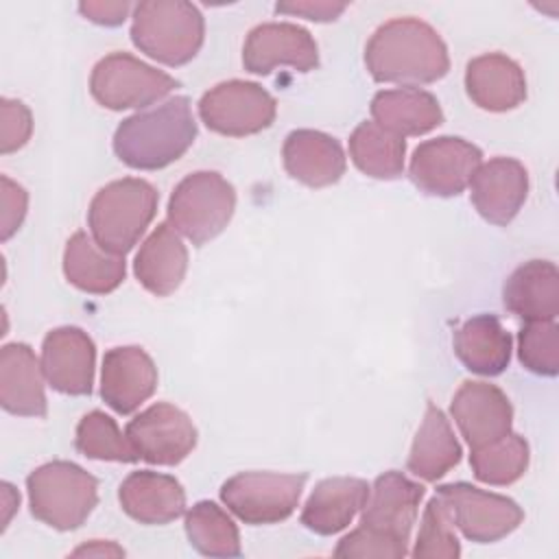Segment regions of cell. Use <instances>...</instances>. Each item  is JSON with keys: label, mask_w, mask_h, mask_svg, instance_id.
<instances>
[{"label": "cell", "mask_w": 559, "mask_h": 559, "mask_svg": "<svg viewBox=\"0 0 559 559\" xmlns=\"http://www.w3.org/2000/svg\"><path fill=\"white\" fill-rule=\"evenodd\" d=\"M365 66L378 83L415 87L445 76L450 57L445 41L428 22L395 17L378 26L369 37Z\"/></svg>", "instance_id": "obj_1"}, {"label": "cell", "mask_w": 559, "mask_h": 559, "mask_svg": "<svg viewBox=\"0 0 559 559\" xmlns=\"http://www.w3.org/2000/svg\"><path fill=\"white\" fill-rule=\"evenodd\" d=\"M197 122L188 96L124 118L114 133V153L138 170H159L177 162L194 142Z\"/></svg>", "instance_id": "obj_2"}, {"label": "cell", "mask_w": 559, "mask_h": 559, "mask_svg": "<svg viewBox=\"0 0 559 559\" xmlns=\"http://www.w3.org/2000/svg\"><path fill=\"white\" fill-rule=\"evenodd\" d=\"M157 201V190L138 177H124L103 186L87 210L92 238L107 253H129L155 218Z\"/></svg>", "instance_id": "obj_3"}, {"label": "cell", "mask_w": 559, "mask_h": 559, "mask_svg": "<svg viewBox=\"0 0 559 559\" xmlns=\"http://www.w3.org/2000/svg\"><path fill=\"white\" fill-rule=\"evenodd\" d=\"M205 39L201 11L186 0H144L133 9V46L164 66H183Z\"/></svg>", "instance_id": "obj_4"}, {"label": "cell", "mask_w": 559, "mask_h": 559, "mask_svg": "<svg viewBox=\"0 0 559 559\" xmlns=\"http://www.w3.org/2000/svg\"><path fill=\"white\" fill-rule=\"evenodd\" d=\"M35 520L57 531L79 528L98 502V480L72 461H50L26 478Z\"/></svg>", "instance_id": "obj_5"}, {"label": "cell", "mask_w": 559, "mask_h": 559, "mask_svg": "<svg viewBox=\"0 0 559 559\" xmlns=\"http://www.w3.org/2000/svg\"><path fill=\"white\" fill-rule=\"evenodd\" d=\"M234 210V186L214 170H199L175 186L168 201V223L201 247L227 227Z\"/></svg>", "instance_id": "obj_6"}, {"label": "cell", "mask_w": 559, "mask_h": 559, "mask_svg": "<svg viewBox=\"0 0 559 559\" xmlns=\"http://www.w3.org/2000/svg\"><path fill=\"white\" fill-rule=\"evenodd\" d=\"M179 83L129 52L103 57L90 76L94 100L111 111L142 109L166 98Z\"/></svg>", "instance_id": "obj_7"}, {"label": "cell", "mask_w": 559, "mask_h": 559, "mask_svg": "<svg viewBox=\"0 0 559 559\" xmlns=\"http://www.w3.org/2000/svg\"><path fill=\"white\" fill-rule=\"evenodd\" d=\"M306 480V474L240 472L223 483L221 500L245 524H275L293 515Z\"/></svg>", "instance_id": "obj_8"}, {"label": "cell", "mask_w": 559, "mask_h": 559, "mask_svg": "<svg viewBox=\"0 0 559 559\" xmlns=\"http://www.w3.org/2000/svg\"><path fill=\"white\" fill-rule=\"evenodd\" d=\"M275 98L253 81H223L199 100L203 124L221 135L245 138L269 129L275 120Z\"/></svg>", "instance_id": "obj_9"}, {"label": "cell", "mask_w": 559, "mask_h": 559, "mask_svg": "<svg viewBox=\"0 0 559 559\" xmlns=\"http://www.w3.org/2000/svg\"><path fill=\"white\" fill-rule=\"evenodd\" d=\"M437 496L445 502L452 524L476 544L498 542L513 533L524 520V511L515 500L478 489L469 483L439 485Z\"/></svg>", "instance_id": "obj_10"}, {"label": "cell", "mask_w": 559, "mask_h": 559, "mask_svg": "<svg viewBox=\"0 0 559 559\" xmlns=\"http://www.w3.org/2000/svg\"><path fill=\"white\" fill-rule=\"evenodd\" d=\"M483 162V151L454 135H441L421 142L411 157L408 177L426 194L456 197L461 194L476 168Z\"/></svg>", "instance_id": "obj_11"}, {"label": "cell", "mask_w": 559, "mask_h": 559, "mask_svg": "<svg viewBox=\"0 0 559 559\" xmlns=\"http://www.w3.org/2000/svg\"><path fill=\"white\" fill-rule=\"evenodd\" d=\"M138 456L151 465H177L197 445V428L181 408L157 402L135 415L124 430Z\"/></svg>", "instance_id": "obj_12"}, {"label": "cell", "mask_w": 559, "mask_h": 559, "mask_svg": "<svg viewBox=\"0 0 559 559\" xmlns=\"http://www.w3.org/2000/svg\"><path fill=\"white\" fill-rule=\"evenodd\" d=\"M424 493L426 487L406 478L402 472L389 469L380 474L373 480V487H369L360 526L408 548L411 531Z\"/></svg>", "instance_id": "obj_13"}, {"label": "cell", "mask_w": 559, "mask_h": 559, "mask_svg": "<svg viewBox=\"0 0 559 559\" xmlns=\"http://www.w3.org/2000/svg\"><path fill=\"white\" fill-rule=\"evenodd\" d=\"M242 66L251 74H269L277 66L310 72L319 66L314 37L290 22H266L249 31L242 46Z\"/></svg>", "instance_id": "obj_14"}, {"label": "cell", "mask_w": 559, "mask_h": 559, "mask_svg": "<svg viewBox=\"0 0 559 559\" xmlns=\"http://www.w3.org/2000/svg\"><path fill=\"white\" fill-rule=\"evenodd\" d=\"M450 413L469 450L489 445L511 432L513 406L504 391L483 380H465L452 397Z\"/></svg>", "instance_id": "obj_15"}, {"label": "cell", "mask_w": 559, "mask_h": 559, "mask_svg": "<svg viewBox=\"0 0 559 559\" xmlns=\"http://www.w3.org/2000/svg\"><path fill=\"white\" fill-rule=\"evenodd\" d=\"M96 347L87 332L74 325L55 328L41 343V369L48 384L66 395H90Z\"/></svg>", "instance_id": "obj_16"}, {"label": "cell", "mask_w": 559, "mask_h": 559, "mask_svg": "<svg viewBox=\"0 0 559 559\" xmlns=\"http://www.w3.org/2000/svg\"><path fill=\"white\" fill-rule=\"evenodd\" d=\"M472 203L493 225H509L528 194V173L513 157H493L480 164L469 181Z\"/></svg>", "instance_id": "obj_17"}, {"label": "cell", "mask_w": 559, "mask_h": 559, "mask_svg": "<svg viewBox=\"0 0 559 559\" xmlns=\"http://www.w3.org/2000/svg\"><path fill=\"white\" fill-rule=\"evenodd\" d=\"M157 389V367L138 345L111 347L103 358L100 397L120 415L133 413Z\"/></svg>", "instance_id": "obj_18"}, {"label": "cell", "mask_w": 559, "mask_h": 559, "mask_svg": "<svg viewBox=\"0 0 559 559\" xmlns=\"http://www.w3.org/2000/svg\"><path fill=\"white\" fill-rule=\"evenodd\" d=\"M286 173L310 188L336 183L345 173V153L336 138L314 131H290L282 146Z\"/></svg>", "instance_id": "obj_19"}, {"label": "cell", "mask_w": 559, "mask_h": 559, "mask_svg": "<svg viewBox=\"0 0 559 559\" xmlns=\"http://www.w3.org/2000/svg\"><path fill=\"white\" fill-rule=\"evenodd\" d=\"M122 511L140 524H168L183 515L186 491L175 476L138 469L118 489Z\"/></svg>", "instance_id": "obj_20"}, {"label": "cell", "mask_w": 559, "mask_h": 559, "mask_svg": "<svg viewBox=\"0 0 559 559\" xmlns=\"http://www.w3.org/2000/svg\"><path fill=\"white\" fill-rule=\"evenodd\" d=\"M465 90L485 111H509L526 98V79L518 61L502 52L474 57L465 68Z\"/></svg>", "instance_id": "obj_21"}, {"label": "cell", "mask_w": 559, "mask_h": 559, "mask_svg": "<svg viewBox=\"0 0 559 559\" xmlns=\"http://www.w3.org/2000/svg\"><path fill=\"white\" fill-rule=\"evenodd\" d=\"M44 369L26 343H7L0 349V404L20 417H44Z\"/></svg>", "instance_id": "obj_22"}, {"label": "cell", "mask_w": 559, "mask_h": 559, "mask_svg": "<svg viewBox=\"0 0 559 559\" xmlns=\"http://www.w3.org/2000/svg\"><path fill=\"white\" fill-rule=\"evenodd\" d=\"M507 310L524 321H555L559 314V271L550 260H528L504 282Z\"/></svg>", "instance_id": "obj_23"}, {"label": "cell", "mask_w": 559, "mask_h": 559, "mask_svg": "<svg viewBox=\"0 0 559 559\" xmlns=\"http://www.w3.org/2000/svg\"><path fill=\"white\" fill-rule=\"evenodd\" d=\"M369 485L354 476H332L314 485L301 511V524L317 535H334L352 524L365 507Z\"/></svg>", "instance_id": "obj_24"}, {"label": "cell", "mask_w": 559, "mask_h": 559, "mask_svg": "<svg viewBox=\"0 0 559 559\" xmlns=\"http://www.w3.org/2000/svg\"><path fill=\"white\" fill-rule=\"evenodd\" d=\"M188 271V249L170 223H159L135 253L133 273L155 297L175 293Z\"/></svg>", "instance_id": "obj_25"}, {"label": "cell", "mask_w": 559, "mask_h": 559, "mask_svg": "<svg viewBox=\"0 0 559 559\" xmlns=\"http://www.w3.org/2000/svg\"><path fill=\"white\" fill-rule=\"evenodd\" d=\"M373 122L404 138L424 135L443 122L439 100L419 87L382 90L371 98Z\"/></svg>", "instance_id": "obj_26"}, {"label": "cell", "mask_w": 559, "mask_h": 559, "mask_svg": "<svg viewBox=\"0 0 559 559\" xmlns=\"http://www.w3.org/2000/svg\"><path fill=\"white\" fill-rule=\"evenodd\" d=\"M452 345L463 367L478 376H498L511 360V336L496 314H476L463 321Z\"/></svg>", "instance_id": "obj_27"}, {"label": "cell", "mask_w": 559, "mask_h": 559, "mask_svg": "<svg viewBox=\"0 0 559 559\" xmlns=\"http://www.w3.org/2000/svg\"><path fill=\"white\" fill-rule=\"evenodd\" d=\"M63 275L83 293L107 295L122 284L127 264L124 255L107 253L85 231H76L66 242Z\"/></svg>", "instance_id": "obj_28"}, {"label": "cell", "mask_w": 559, "mask_h": 559, "mask_svg": "<svg viewBox=\"0 0 559 559\" xmlns=\"http://www.w3.org/2000/svg\"><path fill=\"white\" fill-rule=\"evenodd\" d=\"M461 443L456 441L450 421L435 404L426 406L421 426L413 439L406 467L417 478L428 483L445 476L461 461Z\"/></svg>", "instance_id": "obj_29"}, {"label": "cell", "mask_w": 559, "mask_h": 559, "mask_svg": "<svg viewBox=\"0 0 559 559\" xmlns=\"http://www.w3.org/2000/svg\"><path fill=\"white\" fill-rule=\"evenodd\" d=\"M349 157L367 177L397 179L404 170L406 142L373 120H365L349 135Z\"/></svg>", "instance_id": "obj_30"}, {"label": "cell", "mask_w": 559, "mask_h": 559, "mask_svg": "<svg viewBox=\"0 0 559 559\" xmlns=\"http://www.w3.org/2000/svg\"><path fill=\"white\" fill-rule=\"evenodd\" d=\"M186 535L205 557H238L240 533L234 520L212 500H201L186 513Z\"/></svg>", "instance_id": "obj_31"}, {"label": "cell", "mask_w": 559, "mask_h": 559, "mask_svg": "<svg viewBox=\"0 0 559 559\" xmlns=\"http://www.w3.org/2000/svg\"><path fill=\"white\" fill-rule=\"evenodd\" d=\"M528 443L524 437L509 432L502 439L472 450L469 463L472 472L480 483L487 485H511L524 476L528 467Z\"/></svg>", "instance_id": "obj_32"}, {"label": "cell", "mask_w": 559, "mask_h": 559, "mask_svg": "<svg viewBox=\"0 0 559 559\" xmlns=\"http://www.w3.org/2000/svg\"><path fill=\"white\" fill-rule=\"evenodd\" d=\"M74 445L83 456L96 461L135 463L140 459L127 435L120 432L116 419H111L103 411H92L83 415L76 426Z\"/></svg>", "instance_id": "obj_33"}, {"label": "cell", "mask_w": 559, "mask_h": 559, "mask_svg": "<svg viewBox=\"0 0 559 559\" xmlns=\"http://www.w3.org/2000/svg\"><path fill=\"white\" fill-rule=\"evenodd\" d=\"M411 555L417 559H456L461 555L452 518L439 496L430 498L424 509L419 535Z\"/></svg>", "instance_id": "obj_34"}, {"label": "cell", "mask_w": 559, "mask_h": 559, "mask_svg": "<svg viewBox=\"0 0 559 559\" xmlns=\"http://www.w3.org/2000/svg\"><path fill=\"white\" fill-rule=\"evenodd\" d=\"M518 358L537 376H557L559 325L555 321H526L518 334Z\"/></svg>", "instance_id": "obj_35"}, {"label": "cell", "mask_w": 559, "mask_h": 559, "mask_svg": "<svg viewBox=\"0 0 559 559\" xmlns=\"http://www.w3.org/2000/svg\"><path fill=\"white\" fill-rule=\"evenodd\" d=\"M408 555V548L367 531L365 526L354 528L349 535H345L336 548H334V557H345V559H354V557H378V559H402Z\"/></svg>", "instance_id": "obj_36"}, {"label": "cell", "mask_w": 559, "mask_h": 559, "mask_svg": "<svg viewBox=\"0 0 559 559\" xmlns=\"http://www.w3.org/2000/svg\"><path fill=\"white\" fill-rule=\"evenodd\" d=\"M0 114H2L0 151L2 155H9L28 142L33 133V116L22 100H13V98L0 100Z\"/></svg>", "instance_id": "obj_37"}, {"label": "cell", "mask_w": 559, "mask_h": 559, "mask_svg": "<svg viewBox=\"0 0 559 559\" xmlns=\"http://www.w3.org/2000/svg\"><path fill=\"white\" fill-rule=\"evenodd\" d=\"M2 181V240H9L22 225L28 207L26 190L11 181L7 175L0 177Z\"/></svg>", "instance_id": "obj_38"}, {"label": "cell", "mask_w": 559, "mask_h": 559, "mask_svg": "<svg viewBox=\"0 0 559 559\" xmlns=\"http://www.w3.org/2000/svg\"><path fill=\"white\" fill-rule=\"evenodd\" d=\"M347 9L345 2H312V0H304V2H277L275 11L284 13V15H297V17H306L312 22H332L336 20L343 11Z\"/></svg>", "instance_id": "obj_39"}, {"label": "cell", "mask_w": 559, "mask_h": 559, "mask_svg": "<svg viewBox=\"0 0 559 559\" xmlns=\"http://www.w3.org/2000/svg\"><path fill=\"white\" fill-rule=\"evenodd\" d=\"M79 11L83 17L103 24V26H118L127 20L131 4L129 2H81Z\"/></svg>", "instance_id": "obj_40"}, {"label": "cell", "mask_w": 559, "mask_h": 559, "mask_svg": "<svg viewBox=\"0 0 559 559\" xmlns=\"http://www.w3.org/2000/svg\"><path fill=\"white\" fill-rule=\"evenodd\" d=\"M72 555H124V550L122 548H118L116 544H105V542H98V539H94L92 544H85V546H81V548H76Z\"/></svg>", "instance_id": "obj_41"}]
</instances>
